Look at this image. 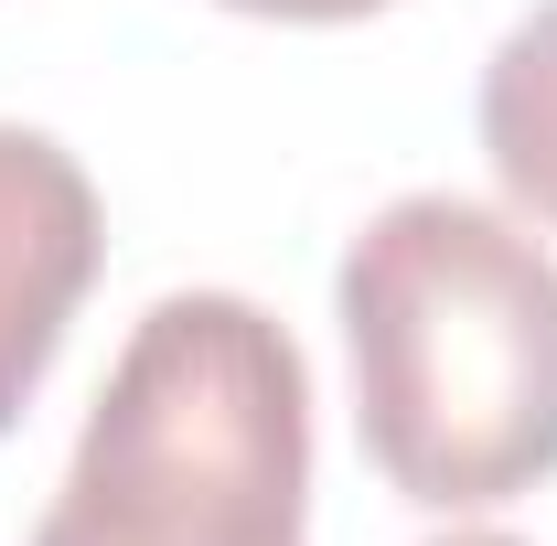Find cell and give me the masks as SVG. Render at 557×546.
<instances>
[{"label":"cell","instance_id":"6da1fadb","mask_svg":"<svg viewBox=\"0 0 557 546\" xmlns=\"http://www.w3.org/2000/svg\"><path fill=\"white\" fill-rule=\"evenodd\" d=\"M364 461L429 514L557 472V258L472 194H397L333 269Z\"/></svg>","mask_w":557,"mask_h":546},{"label":"cell","instance_id":"7a4b0ae2","mask_svg":"<svg viewBox=\"0 0 557 546\" xmlns=\"http://www.w3.org/2000/svg\"><path fill=\"white\" fill-rule=\"evenodd\" d=\"M311 364L258 300H150L75 429L33 546H300Z\"/></svg>","mask_w":557,"mask_h":546},{"label":"cell","instance_id":"3957f363","mask_svg":"<svg viewBox=\"0 0 557 546\" xmlns=\"http://www.w3.org/2000/svg\"><path fill=\"white\" fill-rule=\"evenodd\" d=\"M108 258V214L97 183L65 139L0 119V429L33 408V386L54 375L75 311Z\"/></svg>","mask_w":557,"mask_h":546},{"label":"cell","instance_id":"277c9868","mask_svg":"<svg viewBox=\"0 0 557 546\" xmlns=\"http://www.w3.org/2000/svg\"><path fill=\"white\" fill-rule=\"evenodd\" d=\"M483 161L515 204L557 225V0H536L483 65Z\"/></svg>","mask_w":557,"mask_h":546},{"label":"cell","instance_id":"5b68a950","mask_svg":"<svg viewBox=\"0 0 557 546\" xmlns=\"http://www.w3.org/2000/svg\"><path fill=\"white\" fill-rule=\"evenodd\" d=\"M225 11H247V22H364L386 0H225Z\"/></svg>","mask_w":557,"mask_h":546},{"label":"cell","instance_id":"8992f818","mask_svg":"<svg viewBox=\"0 0 557 546\" xmlns=\"http://www.w3.org/2000/svg\"><path fill=\"white\" fill-rule=\"evenodd\" d=\"M429 546H525V536H493V525H450V536H429Z\"/></svg>","mask_w":557,"mask_h":546}]
</instances>
